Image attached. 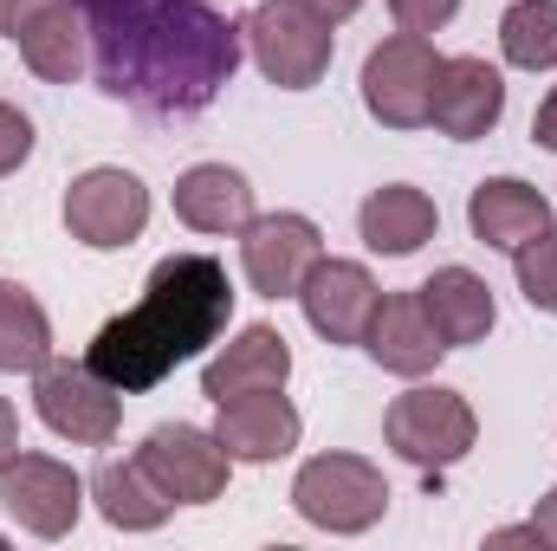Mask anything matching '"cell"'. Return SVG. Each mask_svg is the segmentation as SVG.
Here are the masks:
<instances>
[{
  "instance_id": "cell-1",
  "label": "cell",
  "mask_w": 557,
  "mask_h": 551,
  "mask_svg": "<svg viewBox=\"0 0 557 551\" xmlns=\"http://www.w3.org/2000/svg\"><path fill=\"white\" fill-rule=\"evenodd\" d=\"M91 72L149 118H195L240 65V26L201 0H78Z\"/></svg>"
},
{
  "instance_id": "cell-2",
  "label": "cell",
  "mask_w": 557,
  "mask_h": 551,
  "mask_svg": "<svg viewBox=\"0 0 557 551\" xmlns=\"http://www.w3.org/2000/svg\"><path fill=\"white\" fill-rule=\"evenodd\" d=\"M234 318V285H227V267L214 254H169L156 260V273L143 285V298L131 311H117L91 344H85V364L124 390V396H143L156 390L175 364L201 357L208 344H221Z\"/></svg>"
},
{
  "instance_id": "cell-3",
  "label": "cell",
  "mask_w": 557,
  "mask_h": 551,
  "mask_svg": "<svg viewBox=\"0 0 557 551\" xmlns=\"http://www.w3.org/2000/svg\"><path fill=\"white\" fill-rule=\"evenodd\" d=\"M240 33H247L253 65L273 78L278 91H311V85L331 72V52H337L331 20H318V13L298 7V0H260Z\"/></svg>"
},
{
  "instance_id": "cell-4",
  "label": "cell",
  "mask_w": 557,
  "mask_h": 551,
  "mask_svg": "<svg viewBox=\"0 0 557 551\" xmlns=\"http://www.w3.org/2000/svg\"><path fill=\"white\" fill-rule=\"evenodd\" d=\"M292 506L318 532H370L389 513V480L363 454H318L292 480Z\"/></svg>"
},
{
  "instance_id": "cell-5",
  "label": "cell",
  "mask_w": 557,
  "mask_h": 551,
  "mask_svg": "<svg viewBox=\"0 0 557 551\" xmlns=\"http://www.w3.org/2000/svg\"><path fill=\"white\" fill-rule=\"evenodd\" d=\"M33 403H39V421L52 434L78 441V448H104L124 428V390H111L85 357L78 364L72 357H46L33 370Z\"/></svg>"
},
{
  "instance_id": "cell-6",
  "label": "cell",
  "mask_w": 557,
  "mask_h": 551,
  "mask_svg": "<svg viewBox=\"0 0 557 551\" xmlns=\"http://www.w3.org/2000/svg\"><path fill=\"white\" fill-rule=\"evenodd\" d=\"M480 421H473V403L460 390H441V383H416L409 396H396L389 415H383V441L409 461V467H454L467 448H473Z\"/></svg>"
},
{
  "instance_id": "cell-7",
  "label": "cell",
  "mask_w": 557,
  "mask_h": 551,
  "mask_svg": "<svg viewBox=\"0 0 557 551\" xmlns=\"http://www.w3.org/2000/svg\"><path fill=\"white\" fill-rule=\"evenodd\" d=\"M434 72H441V52L421 33H389L363 59V111L389 131H421L428 98H434Z\"/></svg>"
},
{
  "instance_id": "cell-8",
  "label": "cell",
  "mask_w": 557,
  "mask_h": 551,
  "mask_svg": "<svg viewBox=\"0 0 557 551\" xmlns=\"http://www.w3.org/2000/svg\"><path fill=\"white\" fill-rule=\"evenodd\" d=\"M137 461L156 474V487L175 500V506H208L227 493V474H234V454L221 448L214 428H195V421H162L149 428L137 448Z\"/></svg>"
},
{
  "instance_id": "cell-9",
  "label": "cell",
  "mask_w": 557,
  "mask_h": 551,
  "mask_svg": "<svg viewBox=\"0 0 557 551\" xmlns=\"http://www.w3.org/2000/svg\"><path fill=\"white\" fill-rule=\"evenodd\" d=\"M65 228L78 247L117 254V247L143 241V228H149V188L131 169H85L65 188Z\"/></svg>"
},
{
  "instance_id": "cell-10",
  "label": "cell",
  "mask_w": 557,
  "mask_h": 551,
  "mask_svg": "<svg viewBox=\"0 0 557 551\" xmlns=\"http://www.w3.org/2000/svg\"><path fill=\"white\" fill-rule=\"evenodd\" d=\"M85 480L65 467V461H52V454H13L7 467H0V506L33 532V539H65L72 526H78V513H85Z\"/></svg>"
},
{
  "instance_id": "cell-11",
  "label": "cell",
  "mask_w": 557,
  "mask_h": 551,
  "mask_svg": "<svg viewBox=\"0 0 557 551\" xmlns=\"http://www.w3.org/2000/svg\"><path fill=\"white\" fill-rule=\"evenodd\" d=\"M318 260H324V234L305 215H253L240 228V267L260 298H298Z\"/></svg>"
},
{
  "instance_id": "cell-12",
  "label": "cell",
  "mask_w": 557,
  "mask_h": 551,
  "mask_svg": "<svg viewBox=\"0 0 557 551\" xmlns=\"http://www.w3.org/2000/svg\"><path fill=\"white\" fill-rule=\"evenodd\" d=\"M7 39L20 46L26 72L46 85H72L91 65V26H85L78 0H26L20 20L7 26Z\"/></svg>"
},
{
  "instance_id": "cell-13",
  "label": "cell",
  "mask_w": 557,
  "mask_h": 551,
  "mask_svg": "<svg viewBox=\"0 0 557 551\" xmlns=\"http://www.w3.org/2000/svg\"><path fill=\"white\" fill-rule=\"evenodd\" d=\"M499 118H506V78H499V65H486L480 52L441 59L434 98H428V124L454 143H480Z\"/></svg>"
},
{
  "instance_id": "cell-14",
  "label": "cell",
  "mask_w": 557,
  "mask_h": 551,
  "mask_svg": "<svg viewBox=\"0 0 557 551\" xmlns=\"http://www.w3.org/2000/svg\"><path fill=\"white\" fill-rule=\"evenodd\" d=\"M298 305L324 344H363V331L383 305V285L370 279L363 260H318L298 285Z\"/></svg>"
},
{
  "instance_id": "cell-15",
  "label": "cell",
  "mask_w": 557,
  "mask_h": 551,
  "mask_svg": "<svg viewBox=\"0 0 557 551\" xmlns=\"http://www.w3.org/2000/svg\"><path fill=\"white\" fill-rule=\"evenodd\" d=\"M285 377H292V344H285V331L247 325V331H234V338L201 364V396L221 409V403H234V396L285 390Z\"/></svg>"
},
{
  "instance_id": "cell-16",
  "label": "cell",
  "mask_w": 557,
  "mask_h": 551,
  "mask_svg": "<svg viewBox=\"0 0 557 551\" xmlns=\"http://www.w3.org/2000/svg\"><path fill=\"white\" fill-rule=\"evenodd\" d=\"M363 351H370L376 370L409 377V383L428 377V370L447 357V344H441V331H434L421 292H383V305H376V318H370V331H363Z\"/></svg>"
},
{
  "instance_id": "cell-17",
  "label": "cell",
  "mask_w": 557,
  "mask_h": 551,
  "mask_svg": "<svg viewBox=\"0 0 557 551\" xmlns=\"http://www.w3.org/2000/svg\"><path fill=\"white\" fill-rule=\"evenodd\" d=\"M467 228L480 247H499V254H519L525 241H539L552 228V201L519 182V175H486L473 195H467Z\"/></svg>"
},
{
  "instance_id": "cell-18",
  "label": "cell",
  "mask_w": 557,
  "mask_h": 551,
  "mask_svg": "<svg viewBox=\"0 0 557 551\" xmlns=\"http://www.w3.org/2000/svg\"><path fill=\"white\" fill-rule=\"evenodd\" d=\"M214 434H221V448H227L234 461L267 467V461H285V454L298 448L305 421H298V409H292L278 390H260V396H234V403H221Z\"/></svg>"
},
{
  "instance_id": "cell-19",
  "label": "cell",
  "mask_w": 557,
  "mask_h": 551,
  "mask_svg": "<svg viewBox=\"0 0 557 551\" xmlns=\"http://www.w3.org/2000/svg\"><path fill=\"white\" fill-rule=\"evenodd\" d=\"M175 221L195 234H240L253 221V182L227 162H195L175 182Z\"/></svg>"
},
{
  "instance_id": "cell-20",
  "label": "cell",
  "mask_w": 557,
  "mask_h": 551,
  "mask_svg": "<svg viewBox=\"0 0 557 551\" xmlns=\"http://www.w3.org/2000/svg\"><path fill=\"white\" fill-rule=\"evenodd\" d=\"M434 228H441V208H434L421 188H409V182L370 188L363 208H357V234H363V247H370V254H389V260H403V254L428 247Z\"/></svg>"
},
{
  "instance_id": "cell-21",
  "label": "cell",
  "mask_w": 557,
  "mask_h": 551,
  "mask_svg": "<svg viewBox=\"0 0 557 551\" xmlns=\"http://www.w3.org/2000/svg\"><path fill=\"white\" fill-rule=\"evenodd\" d=\"M421 305H428V318H434V331H441V344L447 351H460V344H480L493 325H499V305H493V285L480 273H467V267H441V273L416 285Z\"/></svg>"
},
{
  "instance_id": "cell-22",
  "label": "cell",
  "mask_w": 557,
  "mask_h": 551,
  "mask_svg": "<svg viewBox=\"0 0 557 551\" xmlns=\"http://www.w3.org/2000/svg\"><path fill=\"white\" fill-rule=\"evenodd\" d=\"M91 500H98V513H104L117 532H156V526L175 513V500L156 487V474L143 467L137 454H131V461H104V467L91 474Z\"/></svg>"
},
{
  "instance_id": "cell-23",
  "label": "cell",
  "mask_w": 557,
  "mask_h": 551,
  "mask_svg": "<svg viewBox=\"0 0 557 551\" xmlns=\"http://www.w3.org/2000/svg\"><path fill=\"white\" fill-rule=\"evenodd\" d=\"M46 357H52L46 305L20 279H0V370H39Z\"/></svg>"
},
{
  "instance_id": "cell-24",
  "label": "cell",
  "mask_w": 557,
  "mask_h": 551,
  "mask_svg": "<svg viewBox=\"0 0 557 551\" xmlns=\"http://www.w3.org/2000/svg\"><path fill=\"white\" fill-rule=\"evenodd\" d=\"M499 52L519 72H552L557 65V0H512L499 20Z\"/></svg>"
},
{
  "instance_id": "cell-25",
  "label": "cell",
  "mask_w": 557,
  "mask_h": 551,
  "mask_svg": "<svg viewBox=\"0 0 557 551\" xmlns=\"http://www.w3.org/2000/svg\"><path fill=\"white\" fill-rule=\"evenodd\" d=\"M512 267H519V292L532 298V311H557V228L525 241L512 254Z\"/></svg>"
},
{
  "instance_id": "cell-26",
  "label": "cell",
  "mask_w": 557,
  "mask_h": 551,
  "mask_svg": "<svg viewBox=\"0 0 557 551\" xmlns=\"http://www.w3.org/2000/svg\"><path fill=\"white\" fill-rule=\"evenodd\" d=\"M389 13H396L403 33H421V39H428V33H441V26L460 13V0H389Z\"/></svg>"
},
{
  "instance_id": "cell-27",
  "label": "cell",
  "mask_w": 557,
  "mask_h": 551,
  "mask_svg": "<svg viewBox=\"0 0 557 551\" xmlns=\"http://www.w3.org/2000/svg\"><path fill=\"white\" fill-rule=\"evenodd\" d=\"M26 156H33V118L0 98V175H13Z\"/></svg>"
},
{
  "instance_id": "cell-28",
  "label": "cell",
  "mask_w": 557,
  "mask_h": 551,
  "mask_svg": "<svg viewBox=\"0 0 557 551\" xmlns=\"http://www.w3.org/2000/svg\"><path fill=\"white\" fill-rule=\"evenodd\" d=\"M532 137H539V149H557V85L545 91V105H539V118H532Z\"/></svg>"
},
{
  "instance_id": "cell-29",
  "label": "cell",
  "mask_w": 557,
  "mask_h": 551,
  "mask_svg": "<svg viewBox=\"0 0 557 551\" xmlns=\"http://www.w3.org/2000/svg\"><path fill=\"white\" fill-rule=\"evenodd\" d=\"M13 454H20V415H13L7 396H0V467H7Z\"/></svg>"
},
{
  "instance_id": "cell-30",
  "label": "cell",
  "mask_w": 557,
  "mask_h": 551,
  "mask_svg": "<svg viewBox=\"0 0 557 551\" xmlns=\"http://www.w3.org/2000/svg\"><path fill=\"white\" fill-rule=\"evenodd\" d=\"M298 7H311L318 20H331V26H344V20H350V13H357L363 0H298Z\"/></svg>"
},
{
  "instance_id": "cell-31",
  "label": "cell",
  "mask_w": 557,
  "mask_h": 551,
  "mask_svg": "<svg viewBox=\"0 0 557 551\" xmlns=\"http://www.w3.org/2000/svg\"><path fill=\"white\" fill-rule=\"evenodd\" d=\"M532 526H539V539H545V546H557V487L545 493V500H539V513H532Z\"/></svg>"
},
{
  "instance_id": "cell-32",
  "label": "cell",
  "mask_w": 557,
  "mask_h": 551,
  "mask_svg": "<svg viewBox=\"0 0 557 551\" xmlns=\"http://www.w3.org/2000/svg\"><path fill=\"white\" fill-rule=\"evenodd\" d=\"M20 7H26V0H0V33H7V26L20 20Z\"/></svg>"
}]
</instances>
